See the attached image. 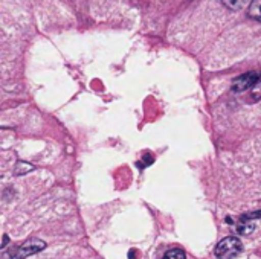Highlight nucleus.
Instances as JSON below:
<instances>
[{
	"instance_id": "1",
	"label": "nucleus",
	"mask_w": 261,
	"mask_h": 259,
	"mask_svg": "<svg viewBox=\"0 0 261 259\" xmlns=\"http://www.w3.org/2000/svg\"><path fill=\"white\" fill-rule=\"evenodd\" d=\"M243 252V244L237 237H228L223 238L214 250V255L219 259H232L237 258Z\"/></svg>"
},
{
	"instance_id": "2",
	"label": "nucleus",
	"mask_w": 261,
	"mask_h": 259,
	"mask_svg": "<svg viewBox=\"0 0 261 259\" xmlns=\"http://www.w3.org/2000/svg\"><path fill=\"white\" fill-rule=\"evenodd\" d=\"M46 247V243L37 238H31L28 241H24L21 246H18L14 252H12V259H24L31 255H35L38 252H41Z\"/></svg>"
},
{
	"instance_id": "3",
	"label": "nucleus",
	"mask_w": 261,
	"mask_h": 259,
	"mask_svg": "<svg viewBox=\"0 0 261 259\" xmlns=\"http://www.w3.org/2000/svg\"><path fill=\"white\" fill-rule=\"evenodd\" d=\"M261 81V72H248V73H243L240 75L239 78L234 79L232 82V92L236 93H242L245 90H249V89H254L258 82Z\"/></svg>"
},
{
	"instance_id": "4",
	"label": "nucleus",
	"mask_w": 261,
	"mask_h": 259,
	"mask_svg": "<svg viewBox=\"0 0 261 259\" xmlns=\"http://www.w3.org/2000/svg\"><path fill=\"white\" fill-rule=\"evenodd\" d=\"M255 231V221L252 220H246V218H240L239 224H237V232L242 235H249Z\"/></svg>"
},
{
	"instance_id": "5",
	"label": "nucleus",
	"mask_w": 261,
	"mask_h": 259,
	"mask_svg": "<svg viewBox=\"0 0 261 259\" xmlns=\"http://www.w3.org/2000/svg\"><path fill=\"white\" fill-rule=\"evenodd\" d=\"M226 8L229 9H234V11H239V9H243L246 6H249L252 3V0H220Z\"/></svg>"
},
{
	"instance_id": "6",
	"label": "nucleus",
	"mask_w": 261,
	"mask_h": 259,
	"mask_svg": "<svg viewBox=\"0 0 261 259\" xmlns=\"http://www.w3.org/2000/svg\"><path fill=\"white\" fill-rule=\"evenodd\" d=\"M249 17L260 21L261 23V0H252V3L249 5V11H248Z\"/></svg>"
},
{
	"instance_id": "7",
	"label": "nucleus",
	"mask_w": 261,
	"mask_h": 259,
	"mask_svg": "<svg viewBox=\"0 0 261 259\" xmlns=\"http://www.w3.org/2000/svg\"><path fill=\"white\" fill-rule=\"evenodd\" d=\"M164 259H187V256H185V252L184 250H180V249H171V250H168L164 255Z\"/></svg>"
},
{
	"instance_id": "8",
	"label": "nucleus",
	"mask_w": 261,
	"mask_h": 259,
	"mask_svg": "<svg viewBox=\"0 0 261 259\" xmlns=\"http://www.w3.org/2000/svg\"><path fill=\"white\" fill-rule=\"evenodd\" d=\"M32 169V165H29V163H23V162H18L17 163V168H15V174H26L28 171H31Z\"/></svg>"
},
{
	"instance_id": "9",
	"label": "nucleus",
	"mask_w": 261,
	"mask_h": 259,
	"mask_svg": "<svg viewBox=\"0 0 261 259\" xmlns=\"http://www.w3.org/2000/svg\"><path fill=\"white\" fill-rule=\"evenodd\" d=\"M242 218H246V220H252V221H257L258 218H261V212H249V214L243 215Z\"/></svg>"
},
{
	"instance_id": "10",
	"label": "nucleus",
	"mask_w": 261,
	"mask_h": 259,
	"mask_svg": "<svg viewBox=\"0 0 261 259\" xmlns=\"http://www.w3.org/2000/svg\"><path fill=\"white\" fill-rule=\"evenodd\" d=\"M252 96H254L255 99H261V81L252 89Z\"/></svg>"
}]
</instances>
